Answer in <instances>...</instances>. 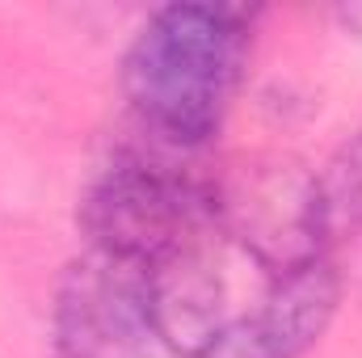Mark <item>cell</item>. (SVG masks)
Listing matches in <instances>:
<instances>
[{
    "label": "cell",
    "instance_id": "obj_3",
    "mask_svg": "<svg viewBox=\"0 0 362 358\" xmlns=\"http://www.w3.org/2000/svg\"><path fill=\"white\" fill-rule=\"evenodd\" d=\"M55 358H156L148 274L135 262L89 249L64 270L51 312Z\"/></svg>",
    "mask_w": 362,
    "mask_h": 358
},
{
    "label": "cell",
    "instance_id": "obj_7",
    "mask_svg": "<svg viewBox=\"0 0 362 358\" xmlns=\"http://www.w3.org/2000/svg\"><path fill=\"white\" fill-rule=\"evenodd\" d=\"M316 219L325 249L362 236V131L346 139L316 173Z\"/></svg>",
    "mask_w": 362,
    "mask_h": 358
},
{
    "label": "cell",
    "instance_id": "obj_2",
    "mask_svg": "<svg viewBox=\"0 0 362 358\" xmlns=\"http://www.w3.org/2000/svg\"><path fill=\"white\" fill-rule=\"evenodd\" d=\"M89 249L152 266L215 228L211 190L160 152H122L81 202Z\"/></svg>",
    "mask_w": 362,
    "mask_h": 358
},
{
    "label": "cell",
    "instance_id": "obj_5",
    "mask_svg": "<svg viewBox=\"0 0 362 358\" xmlns=\"http://www.w3.org/2000/svg\"><path fill=\"white\" fill-rule=\"evenodd\" d=\"M144 274H148V304L160 346H173L189 358L236 321L228 316V287L211 253V232L177 245Z\"/></svg>",
    "mask_w": 362,
    "mask_h": 358
},
{
    "label": "cell",
    "instance_id": "obj_1",
    "mask_svg": "<svg viewBox=\"0 0 362 358\" xmlns=\"http://www.w3.org/2000/svg\"><path fill=\"white\" fill-rule=\"evenodd\" d=\"M249 25L240 8L169 4L122 59V93L156 144L198 148L215 135L240 81Z\"/></svg>",
    "mask_w": 362,
    "mask_h": 358
},
{
    "label": "cell",
    "instance_id": "obj_6",
    "mask_svg": "<svg viewBox=\"0 0 362 358\" xmlns=\"http://www.w3.org/2000/svg\"><path fill=\"white\" fill-rule=\"evenodd\" d=\"M337 308V274L325 258L274 274L262 308L249 316L270 358H299L333 321Z\"/></svg>",
    "mask_w": 362,
    "mask_h": 358
},
{
    "label": "cell",
    "instance_id": "obj_4",
    "mask_svg": "<svg viewBox=\"0 0 362 358\" xmlns=\"http://www.w3.org/2000/svg\"><path fill=\"white\" fill-rule=\"evenodd\" d=\"M215 228L240 241L253 262L286 274L312 258H325L320 219H316V173H303L291 161L240 165L219 190H211Z\"/></svg>",
    "mask_w": 362,
    "mask_h": 358
},
{
    "label": "cell",
    "instance_id": "obj_8",
    "mask_svg": "<svg viewBox=\"0 0 362 358\" xmlns=\"http://www.w3.org/2000/svg\"><path fill=\"white\" fill-rule=\"evenodd\" d=\"M189 358H270V350L262 346L253 321L249 316H236L211 346H202L198 354H189Z\"/></svg>",
    "mask_w": 362,
    "mask_h": 358
}]
</instances>
